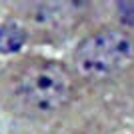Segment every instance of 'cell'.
Listing matches in <instances>:
<instances>
[{
    "mask_svg": "<svg viewBox=\"0 0 134 134\" xmlns=\"http://www.w3.org/2000/svg\"><path fill=\"white\" fill-rule=\"evenodd\" d=\"M134 64V36L122 26H102L74 46L68 68L76 80L106 82Z\"/></svg>",
    "mask_w": 134,
    "mask_h": 134,
    "instance_id": "obj_2",
    "label": "cell"
},
{
    "mask_svg": "<svg viewBox=\"0 0 134 134\" xmlns=\"http://www.w3.org/2000/svg\"><path fill=\"white\" fill-rule=\"evenodd\" d=\"M86 8L84 2H30L22 6L20 30L34 38H62L86 18Z\"/></svg>",
    "mask_w": 134,
    "mask_h": 134,
    "instance_id": "obj_3",
    "label": "cell"
},
{
    "mask_svg": "<svg viewBox=\"0 0 134 134\" xmlns=\"http://www.w3.org/2000/svg\"><path fill=\"white\" fill-rule=\"evenodd\" d=\"M78 80L62 60L26 54L0 68V106L30 122H48L70 108Z\"/></svg>",
    "mask_w": 134,
    "mask_h": 134,
    "instance_id": "obj_1",
    "label": "cell"
}]
</instances>
